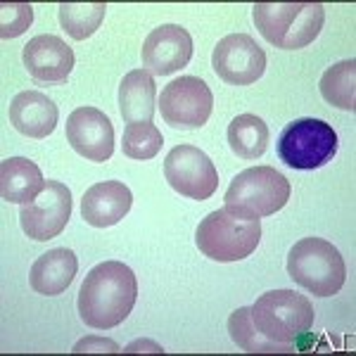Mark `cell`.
Instances as JSON below:
<instances>
[{"mask_svg":"<svg viewBox=\"0 0 356 356\" xmlns=\"http://www.w3.org/2000/svg\"><path fill=\"white\" fill-rule=\"evenodd\" d=\"M138 300L136 273L122 261H102L83 278L79 290V316L95 330L122 325Z\"/></svg>","mask_w":356,"mask_h":356,"instance_id":"6da1fadb","label":"cell"},{"mask_svg":"<svg viewBox=\"0 0 356 356\" xmlns=\"http://www.w3.org/2000/svg\"><path fill=\"white\" fill-rule=\"evenodd\" d=\"M252 19L268 43L283 50H300L316 41L325 22L321 3H257Z\"/></svg>","mask_w":356,"mask_h":356,"instance_id":"7a4b0ae2","label":"cell"},{"mask_svg":"<svg viewBox=\"0 0 356 356\" xmlns=\"http://www.w3.org/2000/svg\"><path fill=\"white\" fill-rule=\"evenodd\" d=\"M261 240L259 219H245L228 209H216L204 216L195 233L197 250L221 264L243 261L254 254Z\"/></svg>","mask_w":356,"mask_h":356,"instance_id":"3957f363","label":"cell"},{"mask_svg":"<svg viewBox=\"0 0 356 356\" xmlns=\"http://www.w3.org/2000/svg\"><path fill=\"white\" fill-rule=\"evenodd\" d=\"M288 273L297 285L316 297H332L347 280V266L335 245L323 238H304L292 245Z\"/></svg>","mask_w":356,"mask_h":356,"instance_id":"277c9868","label":"cell"},{"mask_svg":"<svg viewBox=\"0 0 356 356\" xmlns=\"http://www.w3.org/2000/svg\"><path fill=\"white\" fill-rule=\"evenodd\" d=\"M290 181L273 166L240 171L226 191V209L245 219H261L280 211L290 200Z\"/></svg>","mask_w":356,"mask_h":356,"instance_id":"5b68a950","label":"cell"},{"mask_svg":"<svg viewBox=\"0 0 356 356\" xmlns=\"http://www.w3.org/2000/svg\"><path fill=\"white\" fill-rule=\"evenodd\" d=\"M252 323L264 337L283 344H297L314 325V307L309 297L292 290L264 292L250 307Z\"/></svg>","mask_w":356,"mask_h":356,"instance_id":"8992f818","label":"cell"},{"mask_svg":"<svg viewBox=\"0 0 356 356\" xmlns=\"http://www.w3.org/2000/svg\"><path fill=\"white\" fill-rule=\"evenodd\" d=\"M337 154V134L321 119H297L278 138V157L300 171L321 169Z\"/></svg>","mask_w":356,"mask_h":356,"instance_id":"52a82bcc","label":"cell"},{"mask_svg":"<svg viewBox=\"0 0 356 356\" xmlns=\"http://www.w3.org/2000/svg\"><path fill=\"white\" fill-rule=\"evenodd\" d=\"M159 112L171 129H200L214 112V95L202 79L178 76L159 93Z\"/></svg>","mask_w":356,"mask_h":356,"instance_id":"ba28073f","label":"cell"},{"mask_svg":"<svg viewBox=\"0 0 356 356\" xmlns=\"http://www.w3.org/2000/svg\"><path fill=\"white\" fill-rule=\"evenodd\" d=\"M164 178L178 195L209 200L219 188L216 166L195 145H176L164 159Z\"/></svg>","mask_w":356,"mask_h":356,"instance_id":"9c48e42d","label":"cell"},{"mask_svg":"<svg viewBox=\"0 0 356 356\" xmlns=\"http://www.w3.org/2000/svg\"><path fill=\"white\" fill-rule=\"evenodd\" d=\"M72 216V191L60 181H45V188L33 202L22 204V231L36 243L57 238Z\"/></svg>","mask_w":356,"mask_h":356,"instance_id":"30bf717a","label":"cell"},{"mask_svg":"<svg viewBox=\"0 0 356 356\" xmlns=\"http://www.w3.org/2000/svg\"><path fill=\"white\" fill-rule=\"evenodd\" d=\"M211 65L226 83L250 86L266 72V53L247 33H228L216 43Z\"/></svg>","mask_w":356,"mask_h":356,"instance_id":"8fae6325","label":"cell"},{"mask_svg":"<svg viewBox=\"0 0 356 356\" xmlns=\"http://www.w3.org/2000/svg\"><path fill=\"white\" fill-rule=\"evenodd\" d=\"M67 140L83 159L102 164L114 152V126L97 107H79L67 119Z\"/></svg>","mask_w":356,"mask_h":356,"instance_id":"7c38bea8","label":"cell"},{"mask_svg":"<svg viewBox=\"0 0 356 356\" xmlns=\"http://www.w3.org/2000/svg\"><path fill=\"white\" fill-rule=\"evenodd\" d=\"M193 57L191 33L178 24H164L147 33L143 43V65L154 76H169L183 69Z\"/></svg>","mask_w":356,"mask_h":356,"instance_id":"4fadbf2b","label":"cell"},{"mask_svg":"<svg viewBox=\"0 0 356 356\" xmlns=\"http://www.w3.org/2000/svg\"><path fill=\"white\" fill-rule=\"evenodd\" d=\"M22 57L29 76L38 83H62L74 69V50L53 33L31 38Z\"/></svg>","mask_w":356,"mask_h":356,"instance_id":"5bb4252c","label":"cell"},{"mask_svg":"<svg viewBox=\"0 0 356 356\" xmlns=\"http://www.w3.org/2000/svg\"><path fill=\"white\" fill-rule=\"evenodd\" d=\"M134 195L122 181H102L86 191L81 200V216L88 226L107 228L114 226L131 211Z\"/></svg>","mask_w":356,"mask_h":356,"instance_id":"9a60e30c","label":"cell"},{"mask_svg":"<svg viewBox=\"0 0 356 356\" xmlns=\"http://www.w3.org/2000/svg\"><path fill=\"white\" fill-rule=\"evenodd\" d=\"M10 122L22 136L41 140L55 131L60 122V110L48 95L38 90H24L10 102Z\"/></svg>","mask_w":356,"mask_h":356,"instance_id":"2e32d148","label":"cell"},{"mask_svg":"<svg viewBox=\"0 0 356 356\" xmlns=\"http://www.w3.org/2000/svg\"><path fill=\"white\" fill-rule=\"evenodd\" d=\"M79 271V259L72 250L67 247H57V250L45 252L38 257L29 273V283L38 295L55 297L62 295L69 285H72L74 275Z\"/></svg>","mask_w":356,"mask_h":356,"instance_id":"e0dca14e","label":"cell"},{"mask_svg":"<svg viewBox=\"0 0 356 356\" xmlns=\"http://www.w3.org/2000/svg\"><path fill=\"white\" fill-rule=\"evenodd\" d=\"M157 110V86L150 72L134 69L122 79L119 86V112L126 124L152 122Z\"/></svg>","mask_w":356,"mask_h":356,"instance_id":"ac0fdd59","label":"cell"},{"mask_svg":"<svg viewBox=\"0 0 356 356\" xmlns=\"http://www.w3.org/2000/svg\"><path fill=\"white\" fill-rule=\"evenodd\" d=\"M45 178L31 159L10 157L0 164V197L13 204H29L41 195Z\"/></svg>","mask_w":356,"mask_h":356,"instance_id":"d6986e66","label":"cell"},{"mask_svg":"<svg viewBox=\"0 0 356 356\" xmlns=\"http://www.w3.org/2000/svg\"><path fill=\"white\" fill-rule=\"evenodd\" d=\"M228 145L240 159H259L268 147V126L257 114H240L228 124Z\"/></svg>","mask_w":356,"mask_h":356,"instance_id":"ffe728a7","label":"cell"},{"mask_svg":"<svg viewBox=\"0 0 356 356\" xmlns=\"http://www.w3.org/2000/svg\"><path fill=\"white\" fill-rule=\"evenodd\" d=\"M321 95L325 102L344 112L356 110V60H344L325 69L321 79Z\"/></svg>","mask_w":356,"mask_h":356,"instance_id":"44dd1931","label":"cell"},{"mask_svg":"<svg viewBox=\"0 0 356 356\" xmlns=\"http://www.w3.org/2000/svg\"><path fill=\"white\" fill-rule=\"evenodd\" d=\"M228 332H231L233 342L238 344L243 352L250 354H278V352H295L297 344H283L273 342L268 337H264L257 325L252 323L250 307H240L238 312L231 314L228 318Z\"/></svg>","mask_w":356,"mask_h":356,"instance_id":"7402d4cb","label":"cell"},{"mask_svg":"<svg viewBox=\"0 0 356 356\" xmlns=\"http://www.w3.org/2000/svg\"><path fill=\"white\" fill-rule=\"evenodd\" d=\"M105 3H62L60 24L74 41H83L100 29L102 19H105Z\"/></svg>","mask_w":356,"mask_h":356,"instance_id":"603a6c76","label":"cell"},{"mask_svg":"<svg viewBox=\"0 0 356 356\" xmlns=\"http://www.w3.org/2000/svg\"><path fill=\"white\" fill-rule=\"evenodd\" d=\"M162 145H164V138L152 122L126 124V131L122 138V150L126 157L138 159V162H145V159L157 157V152L162 150Z\"/></svg>","mask_w":356,"mask_h":356,"instance_id":"cb8c5ba5","label":"cell"},{"mask_svg":"<svg viewBox=\"0 0 356 356\" xmlns=\"http://www.w3.org/2000/svg\"><path fill=\"white\" fill-rule=\"evenodd\" d=\"M33 24V8L29 3H3L0 5V36L17 38L31 29Z\"/></svg>","mask_w":356,"mask_h":356,"instance_id":"d4e9b609","label":"cell"},{"mask_svg":"<svg viewBox=\"0 0 356 356\" xmlns=\"http://www.w3.org/2000/svg\"><path fill=\"white\" fill-rule=\"evenodd\" d=\"M76 354H90V352H100V354H117L122 352L119 344L114 340H107V337H97V335H90V337H83L81 342H76V347L72 349Z\"/></svg>","mask_w":356,"mask_h":356,"instance_id":"484cf974","label":"cell"},{"mask_svg":"<svg viewBox=\"0 0 356 356\" xmlns=\"http://www.w3.org/2000/svg\"><path fill=\"white\" fill-rule=\"evenodd\" d=\"M126 354H134V352H154V354H162L164 349L159 347L157 342H150V340H138V342H131L129 347L124 349Z\"/></svg>","mask_w":356,"mask_h":356,"instance_id":"4316f807","label":"cell"}]
</instances>
